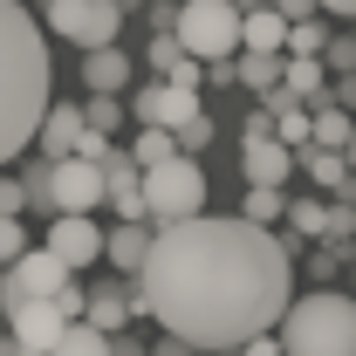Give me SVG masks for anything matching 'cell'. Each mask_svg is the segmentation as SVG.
I'll list each match as a JSON object with an SVG mask.
<instances>
[{"mask_svg": "<svg viewBox=\"0 0 356 356\" xmlns=\"http://www.w3.org/2000/svg\"><path fill=\"white\" fill-rule=\"evenodd\" d=\"M295 302V254L261 220H172L158 226L151 254L137 267L131 309L158 329L185 336L192 350H240L247 336L281 329Z\"/></svg>", "mask_w": 356, "mask_h": 356, "instance_id": "1", "label": "cell"}, {"mask_svg": "<svg viewBox=\"0 0 356 356\" xmlns=\"http://www.w3.org/2000/svg\"><path fill=\"white\" fill-rule=\"evenodd\" d=\"M55 103V62L48 35L21 0H0V165H14Z\"/></svg>", "mask_w": 356, "mask_h": 356, "instance_id": "2", "label": "cell"}, {"mask_svg": "<svg viewBox=\"0 0 356 356\" xmlns=\"http://www.w3.org/2000/svg\"><path fill=\"white\" fill-rule=\"evenodd\" d=\"M281 350L288 356H356V295H295L281 315Z\"/></svg>", "mask_w": 356, "mask_h": 356, "instance_id": "3", "label": "cell"}, {"mask_svg": "<svg viewBox=\"0 0 356 356\" xmlns=\"http://www.w3.org/2000/svg\"><path fill=\"white\" fill-rule=\"evenodd\" d=\"M240 28H247V7L240 0H178L172 35L185 42V55L199 62H220V55H240Z\"/></svg>", "mask_w": 356, "mask_h": 356, "instance_id": "4", "label": "cell"}, {"mask_svg": "<svg viewBox=\"0 0 356 356\" xmlns=\"http://www.w3.org/2000/svg\"><path fill=\"white\" fill-rule=\"evenodd\" d=\"M144 213H151L158 226L206 213V172H199V158H192V151H172V158L144 165Z\"/></svg>", "mask_w": 356, "mask_h": 356, "instance_id": "5", "label": "cell"}, {"mask_svg": "<svg viewBox=\"0 0 356 356\" xmlns=\"http://www.w3.org/2000/svg\"><path fill=\"white\" fill-rule=\"evenodd\" d=\"M124 28V0H48V35L76 48H103Z\"/></svg>", "mask_w": 356, "mask_h": 356, "instance_id": "6", "label": "cell"}, {"mask_svg": "<svg viewBox=\"0 0 356 356\" xmlns=\"http://www.w3.org/2000/svg\"><path fill=\"white\" fill-rule=\"evenodd\" d=\"M240 172H247V185H288V172H302L295 165V144H281L274 137V110H254L247 117V137H240Z\"/></svg>", "mask_w": 356, "mask_h": 356, "instance_id": "7", "label": "cell"}, {"mask_svg": "<svg viewBox=\"0 0 356 356\" xmlns=\"http://www.w3.org/2000/svg\"><path fill=\"white\" fill-rule=\"evenodd\" d=\"M69 274H76V267L62 261L55 247H28V254H14V261H7V288H0V309H14V302H28V295H55Z\"/></svg>", "mask_w": 356, "mask_h": 356, "instance_id": "8", "label": "cell"}, {"mask_svg": "<svg viewBox=\"0 0 356 356\" xmlns=\"http://www.w3.org/2000/svg\"><path fill=\"white\" fill-rule=\"evenodd\" d=\"M62 329H69V315L55 309V295H28V302L7 309V336H14L28 356H48L55 343H62Z\"/></svg>", "mask_w": 356, "mask_h": 356, "instance_id": "9", "label": "cell"}, {"mask_svg": "<svg viewBox=\"0 0 356 356\" xmlns=\"http://www.w3.org/2000/svg\"><path fill=\"white\" fill-rule=\"evenodd\" d=\"M199 110H206V103H199V89L172 83V76H158L151 89H137V96H131V117H137V124H165V131H185Z\"/></svg>", "mask_w": 356, "mask_h": 356, "instance_id": "10", "label": "cell"}, {"mask_svg": "<svg viewBox=\"0 0 356 356\" xmlns=\"http://www.w3.org/2000/svg\"><path fill=\"white\" fill-rule=\"evenodd\" d=\"M103 206V158H55V213H96Z\"/></svg>", "mask_w": 356, "mask_h": 356, "instance_id": "11", "label": "cell"}, {"mask_svg": "<svg viewBox=\"0 0 356 356\" xmlns=\"http://www.w3.org/2000/svg\"><path fill=\"white\" fill-rule=\"evenodd\" d=\"M48 247H55L69 267H96L103 261V226L89 220V213H62V220L48 226Z\"/></svg>", "mask_w": 356, "mask_h": 356, "instance_id": "12", "label": "cell"}, {"mask_svg": "<svg viewBox=\"0 0 356 356\" xmlns=\"http://www.w3.org/2000/svg\"><path fill=\"white\" fill-rule=\"evenodd\" d=\"M83 103H48V117H42V131H35V144H42V158H69L76 151V137H83Z\"/></svg>", "mask_w": 356, "mask_h": 356, "instance_id": "13", "label": "cell"}, {"mask_svg": "<svg viewBox=\"0 0 356 356\" xmlns=\"http://www.w3.org/2000/svg\"><path fill=\"white\" fill-rule=\"evenodd\" d=\"M295 165H302V172L315 178V185H329V192H350L356 185V172H350V151H336V144H302V151H295Z\"/></svg>", "mask_w": 356, "mask_h": 356, "instance_id": "14", "label": "cell"}, {"mask_svg": "<svg viewBox=\"0 0 356 356\" xmlns=\"http://www.w3.org/2000/svg\"><path fill=\"white\" fill-rule=\"evenodd\" d=\"M151 220H117V233L103 240V254H110V267H124V274H137L144 267V254H151Z\"/></svg>", "mask_w": 356, "mask_h": 356, "instance_id": "15", "label": "cell"}, {"mask_svg": "<svg viewBox=\"0 0 356 356\" xmlns=\"http://www.w3.org/2000/svg\"><path fill=\"white\" fill-rule=\"evenodd\" d=\"M89 322H96V329H110V336H117V329H131V288H117V281H96V288H89Z\"/></svg>", "mask_w": 356, "mask_h": 356, "instance_id": "16", "label": "cell"}, {"mask_svg": "<svg viewBox=\"0 0 356 356\" xmlns=\"http://www.w3.org/2000/svg\"><path fill=\"white\" fill-rule=\"evenodd\" d=\"M83 83H89V96H96V89H110V96H117V89L131 83V55H117V42L89 48V55H83Z\"/></svg>", "mask_w": 356, "mask_h": 356, "instance_id": "17", "label": "cell"}, {"mask_svg": "<svg viewBox=\"0 0 356 356\" xmlns=\"http://www.w3.org/2000/svg\"><path fill=\"white\" fill-rule=\"evenodd\" d=\"M240 42L247 48H274V55H288V14L261 0V7H247V28H240Z\"/></svg>", "mask_w": 356, "mask_h": 356, "instance_id": "18", "label": "cell"}, {"mask_svg": "<svg viewBox=\"0 0 356 356\" xmlns=\"http://www.w3.org/2000/svg\"><path fill=\"white\" fill-rule=\"evenodd\" d=\"M48 356H110V329H96L89 315H76V322L62 329V343H55Z\"/></svg>", "mask_w": 356, "mask_h": 356, "instance_id": "19", "label": "cell"}, {"mask_svg": "<svg viewBox=\"0 0 356 356\" xmlns=\"http://www.w3.org/2000/svg\"><path fill=\"white\" fill-rule=\"evenodd\" d=\"M233 62H240V83H247V89H274L281 69H288V55H274V48H240Z\"/></svg>", "mask_w": 356, "mask_h": 356, "instance_id": "20", "label": "cell"}, {"mask_svg": "<svg viewBox=\"0 0 356 356\" xmlns=\"http://www.w3.org/2000/svg\"><path fill=\"white\" fill-rule=\"evenodd\" d=\"M21 199H28V213H48V206H55V158L21 165Z\"/></svg>", "mask_w": 356, "mask_h": 356, "instance_id": "21", "label": "cell"}, {"mask_svg": "<svg viewBox=\"0 0 356 356\" xmlns=\"http://www.w3.org/2000/svg\"><path fill=\"white\" fill-rule=\"evenodd\" d=\"M281 83L295 89V96H302V103H309V96H322V55H288V69H281Z\"/></svg>", "mask_w": 356, "mask_h": 356, "instance_id": "22", "label": "cell"}, {"mask_svg": "<svg viewBox=\"0 0 356 356\" xmlns=\"http://www.w3.org/2000/svg\"><path fill=\"white\" fill-rule=\"evenodd\" d=\"M172 151H178V131H165V124H144V131H137V144H131L137 165H158V158H172Z\"/></svg>", "mask_w": 356, "mask_h": 356, "instance_id": "23", "label": "cell"}, {"mask_svg": "<svg viewBox=\"0 0 356 356\" xmlns=\"http://www.w3.org/2000/svg\"><path fill=\"white\" fill-rule=\"evenodd\" d=\"M329 48V28H322V14H302V21H288V55H322Z\"/></svg>", "mask_w": 356, "mask_h": 356, "instance_id": "24", "label": "cell"}, {"mask_svg": "<svg viewBox=\"0 0 356 356\" xmlns=\"http://www.w3.org/2000/svg\"><path fill=\"white\" fill-rule=\"evenodd\" d=\"M274 137H281V144H295V151H302V144H309V137H315V117H309V103H288V110H281V117H274Z\"/></svg>", "mask_w": 356, "mask_h": 356, "instance_id": "25", "label": "cell"}, {"mask_svg": "<svg viewBox=\"0 0 356 356\" xmlns=\"http://www.w3.org/2000/svg\"><path fill=\"white\" fill-rule=\"evenodd\" d=\"M240 213H247V220H281V213H288V199H281V185H247V206H240Z\"/></svg>", "mask_w": 356, "mask_h": 356, "instance_id": "26", "label": "cell"}, {"mask_svg": "<svg viewBox=\"0 0 356 356\" xmlns=\"http://www.w3.org/2000/svg\"><path fill=\"white\" fill-rule=\"evenodd\" d=\"M288 220H295V233H309V240H329V206L322 199H295Z\"/></svg>", "mask_w": 356, "mask_h": 356, "instance_id": "27", "label": "cell"}, {"mask_svg": "<svg viewBox=\"0 0 356 356\" xmlns=\"http://www.w3.org/2000/svg\"><path fill=\"white\" fill-rule=\"evenodd\" d=\"M83 117H89V124H96V131H117V124H124V103H117L110 89H96V96H89V103H83Z\"/></svg>", "mask_w": 356, "mask_h": 356, "instance_id": "28", "label": "cell"}, {"mask_svg": "<svg viewBox=\"0 0 356 356\" xmlns=\"http://www.w3.org/2000/svg\"><path fill=\"white\" fill-rule=\"evenodd\" d=\"M213 137H220V124H213V117H206V110H199V117H192V124H185V131H178V151H192V158H199V151H206V144H213Z\"/></svg>", "mask_w": 356, "mask_h": 356, "instance_id": "29", "label": "cell"}, {"mask_svg": "<svg viewBox=\"0 0 356 356\" xmlns=\"http://www.w3.org/2000/svg\"><path fill=\"white\" fill-rule=\"evenodd\" d=\"M14 254H28V226L21 213H0V261H14Z\"/></svg>", "mask_w": 356, "mask_h": 356, "instance_id": "30", "label": "cell"}, {"mask_svg": "<svg viewBox=\"0 0 356 356\" xmlns=\"http://www.w3.org/2000/svg\"><path fill=\"white\" fill-rule=\"evenodd\" d=\"M178 55H185V42H178L172 28H158V35H151V69H158V76H165V69H172Z\"/></svg>", "mask_w": 356, "mask_h": 356, "instance_id": "31", "label": "cell"}, {"mask_svg": "<svg viewBox=\"0 0 356 356\" xmlns=\"http://www.w3.org/2000/svg\"><path fill=\"white\" fill-rule=\"evenodd\" d=\"M322 62H329L336 76H350V69H356V35H336V42L322 48Z\"/></svg>", "mask_w": 356, "mask_h": 356, "instance_id": "32", "label": "cell"}, {"mask_svg": "<svg viewBox=\"0 0 356 356\" xmlns=\"http://www.w3.org/2000/svg\"><path fill=\"white\" fill-rule=\"evenodd\" d=\"M55 309L69 315V322H76V315L89 309V288H76V274H69V281H62V288H55Z\"/></svg>", "mask_w": 356, "mask_h": 356, "instance_id": "33", "label": "cell"}, {"mask_svg": "<svg viewBox=\"0 0 356 356\" xmlns=\"http://www.w3.org/2000/svg\"><path fill=\"white\" fill-rule=\"evenodd\" d=\"M329 240H356V213L343 206V199L329 206Z\"/></svg>", "mask_w": 356, "mask_h": 356, "instance_id": "34", "label": "cell"}, {"mask_svg": "<svg viewBox=\"0 0 356 356\" xmlns=\"http://www.w3.org/2000/svg\"><path fill=\"white\" fill-rule=\"evenodd\" d=\"M240 356H288V350H281V336H267V329H261V336L240 343Z\"/></svg>", "mask_w": 356, "mask_h": 356, "instance_id": "35", "label": "cell"}, {"mask_svg": "<svg viewBox=\"0 0 356 356\" xmlns=\"http://www.w3.org/2000/svg\"><path fill=\"white\" fill-rule=\"evenodd\" d=\"M0 213H28V199H21V178H0Z\"/></svg>", "mask_w": 356, "mask_h": 356, "instance_id": "36", "label": "cell"}, {"mask_svg": "<svg viewBox=\"0 0 356 356\" xmlns=\"http://www.w3.org/2000/svg\"><path fill=\"white\" fill-rule=\"evenodd\" d=\"M144 356H199V350H192L185 336H172V329H165V343H158V350H144Z\"/></svg>", "mask_w": 356, "mask_h": 356, "instance_id": "37", "label": "cell"}, {"mask_svg": "<svg viewBox=\"0 0 356 356\" xmlns=\"http://www.w3.org/2000/svg\"><path fill=\"white\" fill-rule=\"evenodd\" d=\"M274 7H281L288 21H302V14H322V0H274Z\"/></svg>", "mask_w": 356, "mask_h": 356, "instance_id": "38", "label": "cell"}, {"mask_svg": "<svg viewBox=\"0 0 356 356\" xmlns=\"http://www.w3.org/2000/svg\"><path fill=\"white\" fill-rule=\"evenodd\" d=\"M322 14H336V21H356V0H322Z\"/></svg>", "mask_w": 356, "mask_h": 356, "instance_id": "39", "label": "cell"}, {"mask_svg": "<svg viewBox=\"0 0 356 356\" xmlns=\"http://www.w3.org/2000/svg\"><path fill=\"white\" fill-rule=\"evenodd\" d=\"M110 356H144L137 343H124V336H110Z\"/></svg>", "mask_w": 356, "mask_h": 356, "instance_id": "40", "label": "cell"}, {"mask_svg": "<svg viewBox=\"0 0 356 356\" xmlns=\"http://www.w3.org/2000/svg\"><path fill=\"white\" fill-rule=\"evenodd\" d=\"M0 356H28V350H21V343H14V336H0Z\"/></svg>", "mask_w": 356, "mask_h": 356, "instance_id": "41", "label": "cell"}, {"mask_svg": "<svg viewBox=\"0 0 356 356\" xmlns=\"http://www.w3.org/2000/svg\"><path fill=\"white\" fill-rule=\"evenodd\" d=\"M350 172H356V137H350Z\"/></svg>", "mask_w": 356, "mask_h": 356, "instance_id": "42", "label": "cell"}, {"mask_svg": "<svg viewBox=\"0 0 356 356\" xmlns=\"http://www.w3.org/2000/svg\"><path fill=\"white\" fill-rule=\"evenodd\" d=\"M206 356H240V350H206Z\"/></svg>", "mask_w": 356, "mask_h": 356, "instance_id": "43", "label": "cell"}, {"mask_svg": "<svg viewBox=\"0 0 356 356\" xmlns=\"http://www.w3.org/2000/svg\"><path fill=\"white\" fill-rule=\"evenodd\" d=\"M0 288H7V261H0Z\"/></svg>", "mask_w": 356, "mask_h": 356, "instance_id": "44", "label": "cell"}]
</instances>
